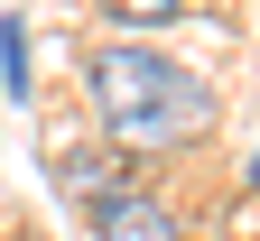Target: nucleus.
I'll list each match as a JSON object with an SVG mask.
<instances>
[{
	"label": "nucleus",
	"instance_id": "f257e3e1",
	"mask_svg": "<svg viewBox=\"0 0 260 241\" xmlns=\"http://www.w3.org/2000/svg\"><path fill=\"white\" fill-rule=\"evenodd\" d=\"M93 84V112H103L112 149H140V158H177V149H205L214 130V84L195 75V65H177L168 47H103L84 65Z\"/></svg>",
	"mask_w": 260,
	"mask_h": 241
},
{
	"label": "nucleus",
	"instance_id": "f03ea898",
	"mask_svg": "<svg viewBox=\"0 0 260 241\" xmlns=\"http://www.w3.org/2000/svg\"><path fill=\"white\" fill-rule=\"evenodd\" d=\"M93 241H186V214L158 186H130V195H112L93 214Z\"/></svg>",
	"mask_w": 260,
	"mask_h": 241
},
{
	"label": "nucleus",
	"instance_id": "7ed1b4c3",
	"mask_svg": "<svg viewBox=\"0 0 260 241\" xmlns=\"http://www.w3.org/2000/svg\"><path fill=\"white\" fill-rule=\"evenodd\" d=\"M56 195L65 204H84V214H103L112 195H130V149H75V158H56Z\"/></svg>",
	"mask_w": 260,
	"mask_h": 241
},
{
	"label": "nucleus",
	"instance_id": "20e7f679",
	"mask_svg": "<svg viewBox=\"0 0 260 241\" xmlns=\"http://www.w3.org/2000/svg\"><path fill=\"white\" fill-rule=\"evenodd\" d=\"M0 93L28 102V19H19V10L0 19Z\"/></svg>",
	"mask_w": 260,
	"mask_h": 241
},
{
	"label": "nucleus",
	"instance_id": "39448f33",
	"mask_svg": "<svg viewBox=\"0 0 260 241\" xmlns=\"http://www.w3.org/2000/svg\"><path fill=\"white\" fill-rule=\"evenodd\" d=\"M103 10H112L121 28H168V19L186 10V0H103Z\"/></svg>",
	"mask_w": 260,
	"mask_h": 241
},
{
	"label": "nucleus",
	"instance_id": "423d86ee",
	"mask_svg": "<svg viewBox=\"0 0 260 241\" xmlns=\"http://www.w3.org/2000/svg\"><path fill=\"white\" fill-rule=\"evenodd\" d=\"M242 186H251V195H260V149H251V167H242Z\"/></svg>",
	"mask_w": 260,
	"mask_h": 241
}]
</instances>
